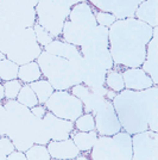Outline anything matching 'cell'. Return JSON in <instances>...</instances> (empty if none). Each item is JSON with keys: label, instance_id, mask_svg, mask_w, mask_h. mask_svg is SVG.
<instances>
[{"label": "cell", "instance_id": "36", "mask_svg": "<svg viewBox=\"0 0 158 160\" xmlns=\"http://www.w3.org/2000/svg\"><path fill=\"white\" fill-rule=\"evenodd\" d=\"M30 110H31V112H32L33 116H36V117H38V118H43L44 115L46 113V111H48L44 104H37V105H35L33 108H31Z\"/></svg>", "mask_w": 158, "mask_h": 160}, {"label": "cell", "instance_id": "16", "mask_svg": "<svg viewBox=\"0 0 158 160\" xmlns=\"http://www.w3.org/2000/svg\"><path fill=\"white\" fill-rule=\"evenodd\" d=\"M157 30L158 27L155 28L153 35H152L151 40L149 41L147 46H146V55H145V60L142 65V69L146 74H149V77L153 81V85H158V42H157Z\"/></svg>", "mask_w": 158, "mask_h": 160}, {"label": "cell", "instance_id": "4", "mask_svg": "<svg viewBox=\"0 0 158 160\" xmlns=\"http://www.w3.org/2000/svg\"><path fill=\"white\" fill-rule=\"evenodd\" d=\"M4 107L8 112L6 136L12 141L16 149L25 152L33 145L31 123L35 116L30 108L20 104L17 99H7Z\"/></svg>", "mask_w": 158, "mask_h": 160}, {"label": "cell", "instance_id": "1", "mask_svg": "<svg viewBox=\"0 0 158 160\" xmlns=\"http://www.w3.org/2000/svg\"><path fill=\"white\" fill-rule=\"evenodd\" d=\"M153 30L155 28L134 17L115 20L108 28L109 52L114 66L118 65L125 68L142 66Z\"/></svg>", "mask_w": 158, "mask_h": 160}, {"label": "cell", "instance_id": "9", "mask_svg": "<svg viewBox=\"0 0 158 160\" xmlns=\"http://www.w3.org/2000/svg\"><path fill=\"white\" fill-rule=\"evenodd\" d=\"M44 105L46 110L55 116L72 122L83 113L82 102L74 94L68 92V90L53 91L49 99L44 103Z\"/></svg>", "mask_w": 158, "mask_h": 160}, {"label": "cell", "instance_id": "27", "mask_svg": "<svg viewBox=\"0 0 158 160\" xmlns=\"http://www.w3.org/2000/svg\"><path fill=\"white\" fill-rule=\"evenodd\" d=\"M16 99L18 100L20 104L30 108V109L33 108L35 105H37V104H40L38 103V98H37V96L35 93V91L31 88V86L29 84H23V86L20 88L19 93H18Z\"/></svg>", "mask_w": 158, "mask_h": 160}, {"label": "cell", "instance_id": "11", "mask_svg": "<svg viewBox=\"0 0 158 160\" xmlns=\"http://www.w3.org/2000/svg\"><path fill=\"white\" fill-rule=\"evenodd\" d=\"M93 116L95 121V130L99 135H113L121 130L112 100L105 98Z\"/></svg>", "mask_w": 158, "mask_h": 160}, {"label": "cell", "instance_id": "2", "mask_svg": "<svg viewBox=\"0 0 158 160\" xmlns=\"http://www.w3.org/2000/svg\"><path fill=\"white\" fill-rule=\"evenodd\" d=\"M114 110L126 133L137 134L147 129L158 132V87L142 91L124 88L112 100Z\"/></svg>", "mask_w": 158, "mask_h": 160}, {"label": "cell", "instance_id": "10", "mask_svg": "<svg viewBox=\"0 0 158 160\" xmlns=\"http://www.w3.org/2000/svg\"><path fill=\"white\" fill-rule=\"evenodd\" d=\"M132 159L158 160V134L145 130L132 135Z\"/></svg>", "mask_w": 158, "mask_h": 160}, {"label": "cell", "instance_id": "12", "mask_svg": "<svg viewBox=\"0 0 158 160\" xmlns=\"http://www.w3.org/2000/svg\"><path fill=\"white\" fill-rule=\"evenodd\" d=\"M40 0H19L4 19L18 29L32 28L36 23V5Z\"/></svg>", "mask_w": 158, "mask_h": 160}, {"label": "cell", "instance_id": "25", "mask_svg": "<svg viewBox=\"0 0 158 160\" xmlns=\"http://www.w3.org/2000/svg\"><path fill=\"white\" fill-rule=\"evenodd\" d=\"M105 86L109 90H112L114 92H121L125 88L124 79H123V73L119 72L117 69H108L105 78Z\"/></svg>", "mask_w": 158, "mask_h": 160}, {"label": "cell", "instance_id": "38", "mask_svg": "<svg viewBox=\"0 0 158 160\" xmlns=\"http://www.w3.org/2000/svg\"><path fill=\"white\" fill-rule=\"evenodd\" d=\"M50 1H53L55 4H58V5H62V6L72 7L74 5L82 2V1H87V0H50Z\"/></svg>", "mask_w": 158, "mask_h": 160}, {"label": "cell", "instance_id": "23", "mask_svg": "<svg viewBox=\"0 0 158 160\" xmlns=\"http://www.w3.org/2000/svg\"><path fill=\"white\" fill-rule=\"evenodd\" d=\"M31 134H32L33 143H38V145H48L50 141V136L46 132L44 123L42 118L38 117H33L32 123H31Z\"/></svg>", "mask_w": 158, "mask_h": 160}, {"label": "cell", "instance_id": "17", "mask_svg": "<svg viewBox=\"0 0 158 160\" xmlns=\"http://www.w3.org/2000/svg\"><path fill=\"white\" fill-rule=\"evenodd\" d=\"M48 152L50 154L51 159L67 160V159H76L81 152L74 143V141L69 138L66 140L53 141L50 140L46 145Z\"/></svg>", "mask_w": 158, "mask_h": 160}, {"label": "cell", "instance_id": "3", "mask_svg": "<svg viewBox=\"0 0 158 160\" xmlns=\"http://www.w3.org/2000/svg\"><path fill=\"white\" fill-rule=\"evenodd\" d=\"M80 60H67L42 50L36 61L40 68L42 75H44V78L51 84L53 90L63 91L70 90L74 85L82 82L80 77Z\"/></svg>", "mask_w": 158, "mask_h": 160}, {"label": "cell", "instance_id": "39", "mask_svg": "<svg viewBox=\"0 0 158 160\" xmlns=\"http://www.w3.org/2000/svg\"><path fill=\"white\" fill-rule=\"evenodd\" d=\"M115 94H117V92H114V91H112V90H107V93H106V98L109 100H113V98L115 97Z\"/></svg>", "mask_w": 158, "mask_h": 160}, {"label": "cell", "instance_id": "29", "mask_svg": "<svg viewBox=\"0 0 158 160\" xmlns=\"http://www.w3.org/2000/svg\"><path fill=\"white\" fill-rule=\"evenodd\" d=\"M74 128L80 132H91L95 130V121L92 113L83 112L80 117L74 121Z\"/></svg>", "mask_w": 158, "mask_h": 160}, {"label": "cell", "instance_id": "24", "mask_svg": "<svg viewBox=\"0 0 158 160\" xmlns=\"http://www.w3.org/2000/svg\"><path fill=\"white\" fill-rule=\"evenodd\" d=\"M29 85L35 91V93H36L37 98H38V103L40 104H44L46 100L49 99V97L53 94V91H55L53 87L51 86V84L45 78L44 79L40 78V80H36V81H33V82L29 84Z\"/></svg>", "mask_w": 158, "mask_h": 160}, {"label": "cell", "instance_id": "15", "mask_svg": "<svg viewBox=\"0 0 158 160\" xmlns=\"http://www.w3.org/2000/svg\"><path fill=\"white\" fill-rule=\"evenodd\" d=\"M46 132L50 136V140L59 141L70 138V133L74 130V122L59 118L50 111H46L42 118Z\"/></svg>", "mask_w": 158, "mask_h": 160}, {"label": "cell", "instance_id": "18", "mask_svg": "<svg viewBox=\"0 0 158 160\" xmlns=\"http://www.w3.org/2000/svg\"><path fill=\"white\" fill-rule=\"evenodd\" d=\"M123 73V79L125 84V88L127 90H133V91H142L146 90L149 87L153 86V81L142 69V67H136V68H126Z\"/></svg>", "mask_w": 158, "mask_h": 160}, {"label": "cell", "instance_id": "30", "mask_svg": "<svg viewBox=\"0 0 158 160\" xmlns=\"http://www.w3.org/2000/svg\"><path fill=\"white\" fill-rule=\"evenodd\" d=\"M4 91H5V98L6 99H16L19 93L20 88L23 86V82L18 78L17 79L4 81Z\"/></svg>", "mask_w": 158, "mask_h": 160}, {"label": "cell", "instance_id": "37", "mask_svg": "<svg viewBox=\"0 0 158 160\" xmlns=\"http://www.w3.org/2000/svg\"><path fill=\"white\" fill-rule=\"evenodd\" d=\"M7 160H25L26 159V155H25V152H21V151H18V149H14L13 152L7 155Z\"/></svg>", "mask_w": 158, "mask_h": 160}, {"label": "cell", "instance_id": "35", "mask_svg": "<svg viewBox=\"0 0 158 160\" xmlns=\"http://www.w3.org/2000/svg\"><path fill=\"white\" fill-rule=\"evenodd\" d=\"M7 124H8V112L4 104H0V136L6 135Z\"/></svg>", "mask_w": 158, "mask_h": 160}, {"label": "cell", "instance_id": "19", "mask_svg": "<svg viewBox=\"0 0 158 160\" xmlns=\"http://www.w3.org/2000/svg\"><path fill=\"white\" fill-rule=\"evenodd\" d=\"M44 50L53 55L61 56L70 61L80 60L82 58V54L80 52L79 47L61 40H53L48 46L44 47Z\"/></svg>", "mask_w": 158, "mask_h": 160}, {"label": "cell", "instance_id": "7", "mask_svg": "<svg viewBox=\"0 0 158 160\" xmlns=\"http://www.w3.org/2000/svg\"><path fill=\"white\" fill-rule=\"evenodd\" d=\"M80 52L82 54V58L99 62L107 71L114 68V62L109 52L108 28L98 25L82 43Z\"/></svg>", "mask_w": 158, "mask_h": 160}, {"label": "cell", "instance_id": "26", "mask_svg": "<svg viewBox=\"0 0 158 160\" xmlns=\"http://www.w3.org/2000/svg\"><path fill=\"white\" fill-rule=\"evenodd\" d=\"M18 69H19V66L12 60L7 58L0 60V80L8 81V80L17 79Z\"/></svg>", "mask_w": 158, "mask_h": 160}, {"label": "cell", "instance_id": "14", "mask_svg": "<svg viewBox=\"0 0 158 160\" xmlns=\"http://www.w3.org/2000/svg\"><path fill=\"white\" fill-rule=\"evenodd\" d=\"M79 68L82 84H85L91 90L95 87L105 86L107 69L101 63L82 58L79 62Z\"/></svg>", "mask_w": 158, "mask_h": 160}, {"label": "cell", "instance_id": "28", "mask_svg": "<svg viewBox=\"0 0 158 160\" xmlns=\"http://www.w3.org/2000/svg\"><path fill=\"white\" fill-rule=\"evenodd\" d=\"M26 159L29 160H50L51 157L48 152L45 145H38L33 143L27 151H25Z\"/></svg>", "mask_w": 158, "mask_h": 160}, {"label": "cell", "instance_id": "21", "mask_svg": "<svg viewBox=\"0 0 158 160\" xmlns=\"http://www.w3.org/2000/svg\"><path fill=\"white\" fill-rule=\"evenodd\" d=\"M98 136L99 134L96 133V130H91V132L72 130L70 133V139L74 141V143L80 149V152H89L98 140Z\"/></svg>", "mask_w": 158, "mask_h": 160}, {"label": "cell", "instance_id": "34", "mask_svg": "<svg viewBox=\"0 0 158 160\" xmlns=\"http://www.w3.org/2000/svg\"><path fill=\"white\" fill-rule=\"evenodd\" d=\"M19 0H0V17L6 18Z\"/></svg>", "mask_w": 158, "mask_h": 160}, {"label": "cell", "instance_id": "40", "mask_svg": "<svg viewBox=\"0 0 158 160\" xmlns=\"http://www.w3.org/2000/svg\"><path fill=\"white\" fill-rule=\"evenodd\" d=\"M5 99V91H4V85L0 82V102Z\"/></svg>", "mask_w": 158, "mask_h": 160}, {"label": "cell", "instance_id": "20", "mask_svg": "<svg viewBox=\"0 0 158 160\" xmlns=\"http://www.w3.org/2000/svg\"><path fill=\"white\" fill-rule=\"evenodd\" d=\"M158 0H144L134 12V18L144 22L152 28L158 27Z\"/></svg>", "mask_w": 158, "mask_h": 160}, {"label": "cell", "instance_id": "31", "mask_svg": "<svg viewBox=\"0 0 158 160\" xmlns=\"http://www.w3.org/2000/svg\"><path fill=\"white\" fill-rule=\"evenodd\" d=\"M32 28H33V31H35V35H36V40H37L38 44L42 48L48 46L53 40V36L48 32L45 29H43V28L40 27L38 23H35V25Z\"/></svg>", "mask_w": 158, "mask_h": 160}, {"label": "cell", "instance_id": "8", "mask_svg": "<svg viewBox=\"0 0 158 160\" xmlns=\"http://www.w3.org/2000/svg\"><path fill=\"white\" fill-rule=\"evenodd\" d=\"M70 8L50 0H40L36 5V23L45 29L53 38H58L62 35L63 24L69 16Z\"/></svg>", "mask_w": 158, "mask_h": 160}, {"label": "cell", "instance_id": "33", "mask_svg": "<svg viewBox=\"0 0 158 160\" xmlns=\"http://www.w3.org/2000/svg\"><path fill=\"white\" fill-rule=\"evenodd\" d=\"M14 145L12 143V141L8 139V136L2 135L0 136V160H5L7 158V155L13 152Z\"/></svg>", "mask_w": 158, "mask_h": 160}, {"label": "cell", "instance_id": "32", "mask_svg": "<svg viewBox=\"0 0 158 160\" xmlns=\"http://www.w3.org/2000/svg\"><path fill=\"white\" fill-rule=\"evenodd\" d=\"M94 14H95V19H96L98 25H102V27H106V28H109L117 20L115 16H113L109 12L94 11Z\"/></svg>", "mask_w": 158, "mask_h": 160}, {"label": "cell", "instance_id": "13", "mask_svg": "<svg viewBox=\"0 0 158 160\" xmlns=\"http://www.w3.org/2000/svg\"><path fill=\"white\" fill-rule=\"evenodd\" d=\"M93 7L99 11L109 12L117 19L134 17V12L144 0H87Z\"/></svg>", "mask_w": 158, "mask_h": 160}, {"label": "cell", "instance_id": "5", "mask_svg": "<svg viewBox=\"0 0 158 160\" xmlns=\"http://www.w3.org/2000/svg\"><path fill=\"white\" fill-rule=\"evenodd\" d=\"M96 27L93 6L88 1H82L70 8L61 36L64 42L80 48Z\"/></svg>", "mask_w": 158, "mask_h": 160}, {"label": "cell", "instance_id": "22", "mask_svg": "<svg viewBox=\"0 0 158 160\" xmlns=\"http://www.w3.org/2000/svg\"><path fill=\"white\" fill-rule=\"evenodd\" d=\"M43 75L37 61H31L19 66L18 69V79L23 84H31L36 80H40Z\"/></svg>", "mask_w": 158, "mask_h": 160}, {"label": "cell", "instance_id": "6", "mask_svg": "<svg viewBox=\"0 0 158 160\" xmlns=\"http://www.w3.org/2000/svg\"><path fill=\"white\" fill-rule=\"evenodd\" d=\"M91 151L93 160H132V135L124 130L99 135Z\"/></svg>", "mask_w": 158, "mask_h": 160}]
</instances>
